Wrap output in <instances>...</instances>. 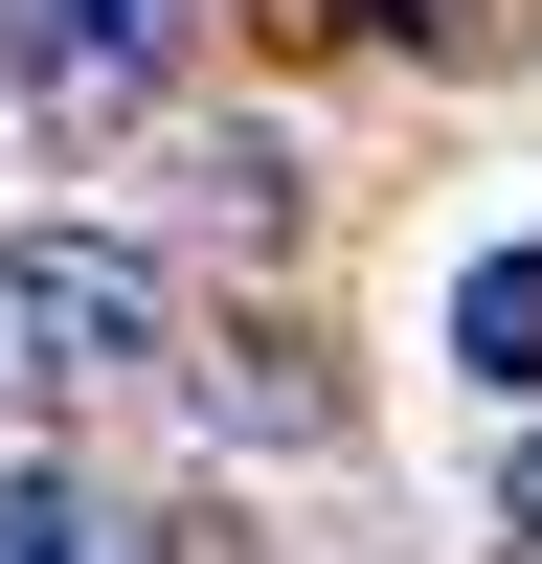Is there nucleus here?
<instances>
[{
  "instance_id": "f257e3e1",
  "label": "nucleus",
  "mask_w": 542,
  "mask_h": 564,
  "mask_svg": "<svg viewBox=\"0 0 542 564\" xmlns=\"http://www.w3.org/2000/svg\"><path fill=\"white\" fill-rule=\"evenodd\" d=\"M181 361V294L136 226H23L0 249V406H113Z\"/></svg>"
},
{
  "instance_id": "f03ea898",
  "label": "nucleus",
  "mask_w": 542,
  "mask_h": 564,
  "mask_svg": "<svg viewBox=\"0 0 542 564\" xmlns=\"http://www.w3.org/2000/svg\"><path fill=\"white\" fill-rule=\"evenodd\" d=\"M181 23H204V0H0V90H23L45 135H136L159 68H181Z\"/></svg>"
},
{
  "instance_id": "7ed1b4c3",
  "label": "nucleus",
  "mask_w": 542,
  "mask_h": 564,
  "mask_svg": "<svg viewBox=\"0 0 542 564\" xmlns=\"http://www.w3.org/2000/svg\"><path fill=\"white\" fill-rule=\"evenodd\" d=\"M452 384H475V406H542V226H497V249L452 271Z\"/></svg>"
},
{
  "instance_id": "20e7f679",
  "label": "nucleus",
  "mask_w": 542,
  "mask_h": 564,
  "mask_svg": "<svg viewBox=\"0 0 542 564\" xmlns=\"http://www.w3.org/2000/svg\"><path fill=\"white\" fill-rule=\"evenodd\" d=\"M159 181H181V226H226V249H294V135H271V113L249 135H181Z\"/></svg>"
},
{
  "instance_id": "39448f33",
  "label": "nucleus",
  "mask_w": 542,
  "mask_h": 564,
  "mask_svg": "<svg viewBox=\"0 0 542 564\" xmlns=\"http://www.w3.org/2000/svg\"><path fill=\"white\" fill-rule=\"evenodd\" d=\"M0 564H159V520H136V497H90L68 452H45V475H0Z\"/></svg>"
},
{
  "instance_id": "423d86ee",
  "label": "nucleus",
  "mask_w": 542,
  "mask_h": 564,
  "mask_svg": "<svg viewBox=\"0 0 542 564\" xmlns=\"http://www.w3.org/2000/svg\"><path fill=\"white\" fill-rule=\"evenodd\" d=\"M497 520H520V542H542V430H520V475H497Z\"/></svg>"
}]
</instances>
